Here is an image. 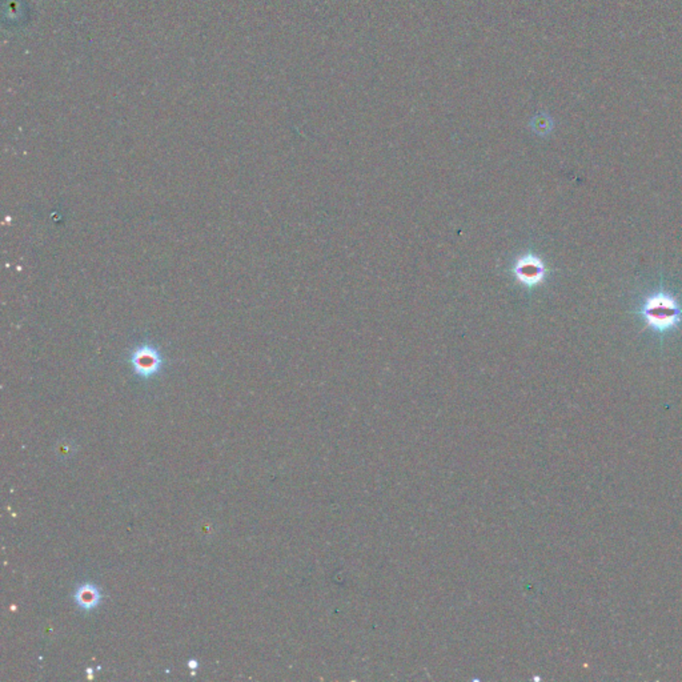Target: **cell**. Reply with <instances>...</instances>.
Returning <instances> with one entry per match:
<instances>
[{"label": "cell", "mask_w": 682, "mask_h": 682, "mask_svg": "<svg viewBox=\"0 0 682 682\" xmlns=\"http://www.w3.org/2000/svg\"><path fill=\"white\" fill-rule=\"evenodd\" d=\"M639 313L657 332H667L676 328L682 321V309L677 302L664 292H658L649 296Z\"/></svg>", "instance_id": "1"}, {"label": "cell", "mask_w": 682, "mask_h": 682, "mask_svg": "<svg viewBox=\"0 0 682 682\" xmlns=\"http://www.w3.org/2000/svg\"><path fill=\"white\" fill-rule=\"evenodd\" d=\"M131 362L136 375L144 378L156 375L163 363L159 352L148 346L136 349L132 355Z\"/></svg>", "instance_id": "2"}, {"label": "cell", "mask_w": 682, "mask_h": 682, "mask_svg": "<svg viewBox=\"0 0 682 682\" xmlns=\"http://www.w3.org/2000/svg\"><path fill=\"white\" fill-rule=\"evenodd\" d=\"M73 600L79 609L91 611L101 605L103 600L102 591L95 584L84 582L76 588Z\"/></svg>", "instance_id": "3"}, {"label": "cell", "mask_w": 682, "mask_h": 682, "mask_svg": "<svg viewBox=\"0 0 682 682\" xmlns=\"http://www.w3.org/2000/svg\"><path fill=\"white\" fill-rule=\"evenodd\" d=\"M516 274L525 284H538L545 274V268L538 258H526L517 264Z\"/></svg>", "instance_id": "4"}, {"label": "cell", "mask_w": 682, "mask_h": 682, "mask_svg": "<svg viewBox=\"0 0 682 682\" xmlns=\"http://www.w3.org/2000/svg\"><path fill=\"white\" fill-rule=\"evenodd\" d=\"M188 668L192 670V672H196L198 668H199V662L196 660H189L188 661Z\"/></svg>", "instance_id": "5"}]
</instances>
